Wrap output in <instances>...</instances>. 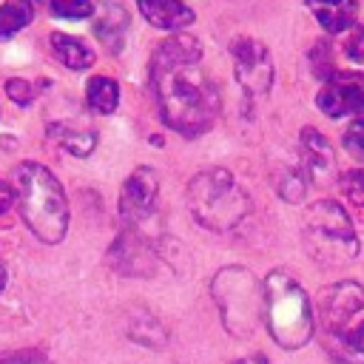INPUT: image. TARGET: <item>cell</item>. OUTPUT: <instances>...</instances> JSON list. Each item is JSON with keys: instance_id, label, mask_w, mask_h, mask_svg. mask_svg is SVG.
I'll use <instances>...</instances> for the list:
<instances>
[{"instance_id": "cell-1", "label": "cell", "mask_w": 364, "mask_h": 364, "mask_svg": "<svg viewBox=\"0 0 364 364\" xmlns=\"http://www.w3.org/2000/svg\"><path fill=\"white\" fill-rule=\"evenodd\" d=\"M151 88L165 125L185 136L205 134L219 117V91L202 68V46L191 34H171L151 60Z\"/></svg>"}, {"instance_id": "cell-2", "label": "cell", "mask_w": 364, "mask_h": 364, "mask_svg": "<svg viewBox=\"0 0 364 364\" xmlns=\"http://www.w3.org/2000/svg\"><path fill=\"white\" fill-rule=\"evenodd\" d=\"M11 188L28 230L46 245L63 242L68 230V202L57 176L40 162H20L11 171Z\"/></svg>"}, {"instance_id": "cell-3", "label": "cell", "mask_w": 364, "mask_h": 364, "mask_svg": "<svg viewBox=\"0 0 364 364\" xmlns=\"http://www.w3.org/2000/svg\"><path fill=\"white\" fill-rule=\"evenodd\" d=\"M264 321L273 341L284 350L304 347L316 333L310 299L287 270H273L264 279Z\"/></svg>"}, {"instance_id": "cell-4", "label": "cell", "mask_w": 364, "mask_h": 364, "mask_svg": "<svg viewBox=\"0 0 364 364\" xmlns=\"http://www.w3.org/2000/svg\"><path fill=\"white\" fill-rule=\"evenodd\" d=\"M185 196L193 219L213 233L233 230L250 210L245 191L239 188L233 173L225 168H205L193 173Z\"/></svg>"}, {"instance_id": "cell-5", "label": "cell", "mask_w": 364, "mask_h": 364, "mask_svg": "<svg viewBox=\"0 0 364 364\" xmlns=\"http://www.w3.org/2000/svg\"><path fill=\"white\" fill-rule=\"evenodd\" d=\"M222 324L236 338H250L264 318V284L245 267H222L210 282Z\"/></svg>"}, {"instance_id": "cell-6", "label": "cell", "mask_w": 364, "mask_h": 364, "mask_svg": "<svg viewBox=\"0 0 364 364\" xmlns=\"http://www.w3.org/2000/svg\"><path fill=\"white\" fill-rule=\"evenodd\" d=\"M304 247L321 264H347L358 256V236L353 230L347 210L338 202L321 199L307 208Z\"/></svg>"}, {"instance_id": "cell-7", "label": "cell", "mask_w": 364, "mask_h": 364, "mask_svg": "<svg viewBox=\"0 0 364 364\" xmlns=\"http://www.w3.org/2000/svg\"><path fill=\"white\" fill-rule=\"evenodd\" d=\"M230 51H233L236 80L245 88V97L262 100L273 85V57H270L267 46L245 37V40H236Z\"/></svg>"}, {"instance_id": "cell-8", "label": "cell", "mask_w": 364, "mask_h": 364, "mask_svg": "<svg viewBox=\"0 0 364 364\" xmlns=\"http://www.w3.org/2000/svg\"><path fill=\"white\" fill-rule=\"evenodd\" d=\"M364 307V287L353 279H341L336 284H327L318 296V318L327 333L341 330L358 310Z\"/></svg>"}, {"instance_id": "cell-9", "label": "cell", "mask_w": 364, "mask_h": 364, "mask_svg": "<svg viewBox=\"0 0 364 364\" xmlns=\"http://www.w3.org/2000/svg\"><path fill=\"white\" fill-rule=\"evenodd\" d=\"M318 108L327 117H347V114H361L364 111V74L358 71H336L321 94L316 97Z\"/></svg>"}, {"instance_id": "cell-10", "label": "cell", "mask_w": 364, "mask_h": 364, "mask_svg": "<svg viewBox=\"0 0 364 364\" xmlns=\"http://www.w3.org/2000/svg\"><path fill=\"white\" fill-rule=\"evenodd\" d=\"M156 196H159V176L154 168H136L122 191H119V216L128 225H139L145 222L154 208H156Z\"/></svg>"}, {"instance_id": "cell-11", "label": "cell", "mask_w": 364, "mask_h": 364, "mask_svg": "<svg viewBox=\"0 0 364 364\" xmlns=\"http://www.w3.org/2000/svg\"><path fill=\"white\" fill-rule=\"evenodd\" d=\"M299 154H301V168H304V173H307L310 182L330 185V182H336L341 176L333 145L316 128H304L301 131V136H299Z\"/></svg>"}, {"instance_id": "cell-12", "label": "cell", "mask_w": 364, "mask_h": 364, "mask_svg": "<svg viewBox=\"0 0 364 364\" xmlns=\"http://www.w3.org/2000/svg\"><path fill=\"white\" fill-rule=\"evenodd\" d=\"M108 259L122 276H154L156 270V256L136 230L119 233V239L111 245Z\"/></svg>"}, {"instance_id": "cell-13", "label": "cell", "mask_w": 364, "mask_h": 364, "mask_svg": "<svg viewBox=\"0 0 364 364\" xmlns=\"http://www.w3.org/2000/svg\"><path fill=\"white\" fill-rule=\"evenodd\" d=\"M131 26V14L125 11V6L114 3V0H102L97 14H94V37L111 51L119 54L125 46V34Z\"/></svg>"}, {"instance_id": "cell-14", "label": "cell", "mask_w": 364, "mask_h": 364, "mask_svg": "<svg viewBox=\"0 0 364 364\" xmlns=\"http://www.w3.org/2000/svg\"><path fill=\"white\" fill-rule=\"evenodd\" d=\"M142 17L162 31H182L193 23V9L182 0H139Z\"/></svg>"}, {"instance_id": "cell-15", "label": "cell", "mask_w": 364, "mask_h": 364, "mask_svg": "<svg viewBox=\"0 0 364 364\" xmlns=\"http://www.w3.org/2000/svg\"><path fill=\"white\" fill-rule=\"evenodd\" d=\"M304 3L310 6V11L318 17L324 31H330V34H341V31L353 28V23L358 17L355 0H304Z\"/></svg>"}, {"instance_id": "cell-16", "label": "cell", "mask_w": 364, "mask_h": 364, "mask_svg": "<svg viewBox=\"0 0 364 364\" xmlns=\"http://www.w3.org/2000/svg\"><path fill=\"white\" fill-rule=\"evenodd\" d=\"M51 48H54L57 60H60L65 68H71V71L91 68V63H94V51H91L80 37H71V34L54 31V34H51Z\"/></svg>"}, {"instance_id": "cell-17", "label": "cell", "mask_w": 364, "mask_h": 364, "mask_svg": "<svg viewBox=\"0 0 364 364\" xmlns=\"http://www.w3.org/2000/svg\"><path fill=\"white\" fill-rule=\"evenodd\" d=\"M85 100L97 114H114L119 105V85L111 77H91L85 85Z\"/></svg>"}, {"instance_id": "cell-18", "label": "cell", "mask_w": 364, "mask_h": 364, "mask_svg": "<svg viewBox=\"0 0 364 364\" xmlns=\"http://www.w3.org/2000/svg\"><path fill=\"white\" fill-rule=\"evenodd\" d=\"M128 336L136 344H145V347H162L165 344V327L159 324L156 316H151L145 310H136L128 318Z\"/></svg>"}, {"instance_id": "cell-19", "label": "cell", "mask_w": 364, "mask_h": 364, "mask_svg": "<svg viewBox=\"0 0 364 364\" xmlns=\"http://www.w3.org/2000/svg\"><path fill=\"white\" fill-rule=\"evenodd\" d=\"M324 347H327V355L333 364H364V350L355 341V336H347L341 330L327 333Z\"/></svg>"}, {"instance_id": "cell-20", "label": "cell", "mask_w": 364, "mask_h": 364, "mask_svg": "<svg viewBox=\"0 0 364 364\" xmlns=\"http://www.w3.org/2000/svg\"><path fill=\"white\" fill-rule=\"evenodd\" d=\"M34 17V3L31 0H6L0 6V37H11L20 28H26Z\"/></svg>"}, {"instance_id": "cell-21", "label": "cell", "mask_w": 364, "mask_h": 364, "mask_svg": "<svg viewBox=\"0 0 364 364\" xmlns=\"http://www.w3.org/2000/svg\"><path fill=\"white\" fill-rule=\"evenodd\" d=\"M54 139L74 156H88L97 145V134L94 131H80V128H68V125H57L51 128Z\"/></svg>"}, {"instance_id": "cell-22", "label": "cell", "mask_w": 364, "mask_h": 364, "mask_svg": "<svg viewBox=\"0 0 364 364\" xmlns=\"http://www.w3.org/2000/svg\"><path fill=\"white\" fill-rule=\"evenodd\" d=\"M276 191L287 202H301L304 193H307V173H304V168L301 165L299 168H284L276 176Z\"/></svg>"}, {"instance_id": "cell-23", "label": "cell", "mask_w": 364, "mask_h": 364, "mask_svg": "<svg viewBox=\"0 0 364 364\" xmlns=\"http://www.w3.org/2000/svg\"><path fill=\"white\" fill-rule=\"evenodd\" d=\"M51 11L63 20H85L94 14L91 0H51Z\"/></svg>"}, {"instance_id": "cell-24", "label": "cell", "mask_w": 364, "mask_h": 364, "mask_svg": "<svg viewBox=\"0 0 364 364\" xmlns=\"http://www.w3.org/2000/svg\"><path fill=\"white\" fill-rule=\"evenodd\" d=\"M338 185H341L344 196H347L353 205L364 208V168H353V171H344V173L338 176Z\"/></svg>"}, {"instance_id": "cell-25", "label": "cell", "mask_w": 364, "mask_h": 364, "mask_svg": "<svg viewBox=\"0 0 364 364\" xmlns=\"http://www.w3.org/2000/svg\"><path fill=\"white\" fill-rule=\"evenodd\" d=\"M344 148L353 159L364 162V119H355L347 131H344Z\"/></svg>"}, {"instance_id": "cell-26", "label": "cell", "mask_w": 364, "mask_h": 364, "mask_svg": "<svg viewBox=\"0 0 364 364\" xmlns=\"http://www.w3.org/2000/svg\"><path fill=\"white\" fill-rule=\"evenodd\" d=\"M6 94H9L11 102H17V105H28V102L34 100V85L26 82V80H20V77H14V80L6 82Z\"/></svg>"}, {"instance_id": "cell-27", "label": "cell", "mask_w": 364, "mask_h": 364, "mask_svg": "<svg viewBox=\"0 0 364 364\" xmlns=\"http://www.w3.org/2000/svg\"><path fill=\"white\" fill-rule=\"evenodd\" d=\"M347 57L355 63H364V28H355V34L347 43Z\"/></svg>"}, {"instance_id": "cell-28", "label": "cell", "mask_w": 364, "mask_h": 364, "mask_svg": "<svg viewBox=\"0 0 364 364\" xmlns=\"http://www.w3.org/2000/svg\"><path fill=\"white\" fill-rule=\"evenodd\" d=\"M0 364H48L40 353H20V355H11V358H3Z\"/></svg>"}, {"instance_id": "cell-29", "label": "cell", "mask_w": 364, "mask_h": 364, "mask_svg": "<svg viewBox=\"0 0 364 364\" xmlns=\"http://www.w3.org/2000/svg\"><path fill=\"white\" fill-rule=\"evenodd\" d=\"M11 205H14V188L0 179V213H6Z\"/></svg>"}, {"instance_id": "cell-30", "label": "cell", "mask_w": 364, "mask_h": 364, "mask_svg": "<svg viewBox=\"0 0 364 364\" xmlns=\"http://www.w3.org/2000/svg\"><path fill=\"white\" fill-rule=\"evenodd\" d=\"M233 364H267V358L264 355H247V358H239Z\"/></svg>"}, {"instance_id": "cell-31", "label": "cell", "mask_w": 364, "mask_h": 364, "mask_svg": "<svg viewBox=\"0 0 364 364\" xmlns=\"http://www.w3.org/2000/svg\"><path fill=\"white\" fill-rule=\"evenodd\" d=\"M6 282H9V273H6V267L0 264V293L6 290Z\"/></svg>"}, {"instance_id": "cell-32", "label": "cell", "mask_w": 364, "mask_h": 364, "mask_svg": "<svg viewBox=\"0 0 364 364\" xmlns=\"http://www.w3.org/2000/svg\"><path fill=\"white\" fill-rule=\"evenodd\" d=\"M355 341H358V344H361V350H364V324L358 327V333H355Z\"/></svg>"}, {"instance_id": "cell-33", "label": "cell", "mask_w": 364, "mask_h": 364, "mask_svg": "<svg viewBox=\"0 0 364 364\" xmlns=\"http://www.w3.org/2000/svg\"><path fill=\"white\" fill-rule=\"evenodd\" d=\"M31 3H37V0H31Z\"/></svg>"}]
</instances>
